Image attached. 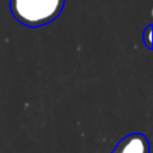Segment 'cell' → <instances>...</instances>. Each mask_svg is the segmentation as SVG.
Here are the masks:
<instances>
[{
    "instance_id": "cell-2",
    "label": "cell",
    "mask_w": 153,
    "mask_h": 153,
    "mask_svg": "<svg viewBox=\"0 0 153 153\" xmlns=\"http://www.w3.org/2000/svg\"><path fill=\"white\" fill-rule=\"evenodd\" d=\"M110 153H149V141L142 133H131L122 137Z\"/></svg>"
},
{
    "instance_id": "cell-1",
    "label": "cell",
    "mask_w": 153,
    "mask_h": 153,
    "mask_svg": "<svg viewBox=\"0 0 153 153\" xmlns=\"http://www.w3.org/2000/svg\"><path fill=\"white\" fill-rule=\"evenodd\" d=\"M66 0H10L13 18L31 29L44 26L60 17Z\"/></svg>"
},
{
    "instance_id": "cell-3",
    "label": "cell",
    "mask_w": 153,
    "mask_h": 153,
    "mask_svg": "<svg viewBox=\"0 0 153 153\" xmlns=\"http://www.w3.org/2000/svg\"><path fill=\"white\" fill-rule=\"evenodd\" d=\"M152 31H153V26H152V24H148L146 26V29L143 30V32H142V42L149 50L153 48V44H152Z\"/></svg>"
}]
</instances>
